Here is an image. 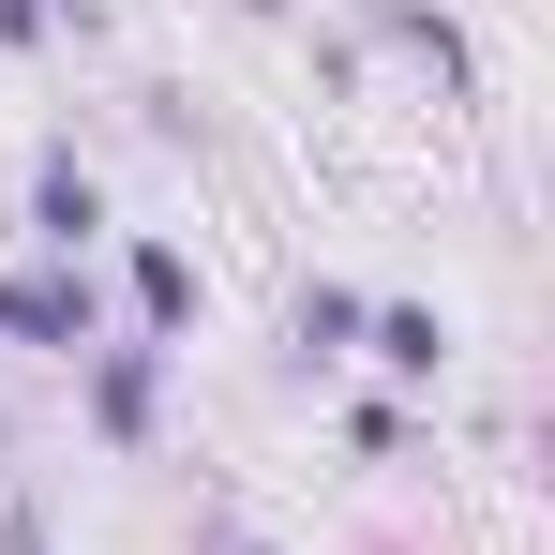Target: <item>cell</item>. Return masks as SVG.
<instances>
[{"label":"cell","instance_id":"cell-1","mask_svg":"<svg viewBox=\"0 0 555 555\" xmlns=\"http://www.w3.org/2000/svg\"><path fill=\"white\" fill-rule=\"evenodd\" d=\"M76 421H91L105 451H151L166 436V346H76Z\"/></svg>","mask_w":555,"mask_h":555},{"label":"cell","instance_id":"cell-2","mask_svg":"<svg viewBox=\"0 0 555 555\" xmlns=\"http://www.w3.org/2000/svg\"><path fill=\"white\" fill-rule=\"evenodd\" d=\"M120 300H135V346H166V361H181L195 315H210V285H195V256L166 241V225H135V241H120Z\"/></svg>","mask_w":555,"mask_h":555},{"label":"cell","instance_id":"cell-3","mask_svg":"<svg viewBox=\"0 0 555 555\" xmlns=\"http://www.w3.org/2000/svg\"><path fill=\"white\" fill-rule=\"evenodd\" d=\"M0 331L76 361V346H105V285L91 271H0Z\"/></svg>","mask_w":555,"mask_h":555},{"label":"cell","instance_id":"cell-4","mask_svg":"<svg viewBox=\"0 0 555 555\" xmlns=\"http://www.w3.org/2000/svg\"><path fill=\"white\" fill-rule=\"evenodd\" d=\"M30 241H46V271H91V241H105V181L76 166V151H46V166H30Z\"/></svg>","mask_w":555,"mask_h":555},{"label":"cell","instance_id":"cell-5","mask_svg":"<svg viewBox=\"0 0 555 555\" xmlns=\"http://www.w3.org/2000/svg\"><path fill=\"white\" fill-rule=\"evenodd\" d=\"M361 361H375V375H405V390H436L451 315H436V300H361Z\"/></svg>","mask_w":555,"mask_h":555},{"label":"cell","instance_id":"cell-6","mask_svg":"<svg viewBox=\"0 0 555 555\" xmlns=\"http://www.w3.org/2000/svg\"><path fill=\"white\" fill-rule=\"evenodd\" d=\"M285 346H300V375L361 361V285H300V315H285Z\"/></svg>","mask_w":555,"mask_h":555},{"label":"cell","instance_id":"cell-7","mask_svg":"<svg viewBox=\"0 0 555 555\" xmlns=\"http://www.w3.org/2000/svg\"><path fill=\"white\" fill-rule=\"evenodd\" d=\"M375 30H390V46H421V61H436V76H451V91H465V30H451V15H421V0H390Z\"/></svg>","mask_w":555,"mask_h":555},{"label":"cell","instance_id":"cell-8","mask_svg":"<svg viewBox=\"0 0 555 555\" xmlns=\"http://www.w3.org/2000/svg\"><path fill=\"white\" fill-rule=\"evenodd\" d=\"M61 15H76V30H91V0H0V46H15V61H30V46H46V30H61Z\"/></svg>","mask_w":555,"mask_h":555},{"label":"cell","instance_id":"cell-9","mask_svg":"<svg viewBox=\"0 0 555 555\" xmlns=\"http://www.w3.org/2000/svg\"><path fill=\"white\" fill-rule=\"evenodd\" d=\"M0 555H61V541H46V511H0Z\"/></svg>","mask_w":555,"mask_h":555},{"label":"cell","instance_id":"cell-10","mask_svg":"<svg viewBox=\"0 0 555 555\" xmlns=\"http://www.w3.org/2000/svg\"><path fill=\"white\" fill-rule=\"evenodd\" d=\"M210 555H271V541H210Z\"/></svg>","mask_w":555,"mask_h":555}]
</instances>
